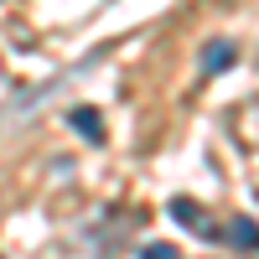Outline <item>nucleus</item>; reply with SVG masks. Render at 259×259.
<instances>
[{
    "label": "nucleus",
    "instance_id": "nucleus-1",
    "mask_svg": "<svg viewBox=\"0 0 259 259\" xmlns=\"http://www.w3.org/2000/svg\"><path fill=\"white\" fill-rule=\"evenodd\" d=\"M171 218H177V223H187L192 233H202V239H223V233H218V228H212V223L202 218V207L192 202V197H171Z\"/></svg>",
    "mask_w": 259,
    "mask_h": 259
},
{
    "label": "nucleus",
    "instance_id": "nucleus-2",
    "mask_svg": "<svg viewBox=\"0 0 259 259\" xmlns=\"http://www.w3.org/2000/svg\"><path fill=\"white\" fill-rule=\"evenodd\" d=\"M68 124L78 130L83 140H94V145L104 140V114L94 109V104H73V109H68Z\"/></svg>",
    "mask_w": 259,
    "mask_h": 259
},
{
    "label": "nucleus",
    "instance_id": "nucleus-3",
    "mask_svg": "<svg viewBox=\"0 0 259 259\" xmlns=\"http://www.w3.org/2000/svg\"><path fill=\"white\" fill-rule=\"evenodd\" d=\"M233 57H239V47H233L228 36H223V41H207V47H202V73H207V78H212V73H228Z\"/></svg>",
    "mask_w": 259,
    "mask_h": 259
},
{
    "label": "nucleus",
    "instance_id": "nucleus-4",
    "mask_svg": "<svg viewBox=\"0 0 259 259\" xmlns=\"http://www.w3.org/2000/svg\"><path fill=\"white\" fill-rule=\"evenodd\" d=\"M223 239H228V244H239V249H249V254H259V223H254V218H233Z\"/></svg>",
    "mask_w": 259,
    "mask_h": 259
},
{
    "label": "nucleus",
    "instance_id": "nucleus-5",
    "mask_svg": "<svg viewBox=\"0 0 259 259\" xmlns=\"http://www.w3.org/2000/svg\"><path fill=\"white\" fill-rule=\"evenodd\" d=\"M140 259H182V254H177V244H145Z\"/></svg>",
    "mask_w": 259,
    "mask_h": 259
}]
</instances>
